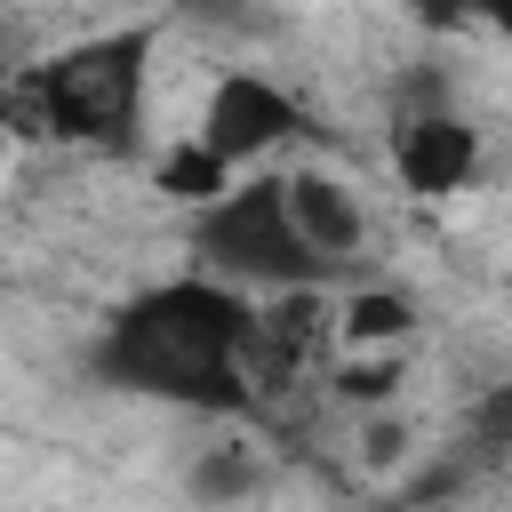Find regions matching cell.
Wrapping results in <instances>:
<instances>
[{
    "mask_svg": "<svg viewBox=\"0 0 512 512\" xmlns=\"http://www.w3.org/2000/svg\"><path fill=\"white\" fill-rule=\"evenodd\" d=\"M144 56H152V32H104V40H80L64 56H48L40 72H24L8 88V112H16V136H64V144H136V112H144Z\"/></svg>",
    "mask_w": 512,
    "mask_h": 512,
    "instance_id": "6da1fadb",
    "label": "cell"
},
{
    "mask_svg": "<svg viewBox=\"0 0 512 512\" xmlns=\"http://www.w3.org/2000/svg\"><path fill=\"white\" fill-rule=\"evenodd\" d=\"M192 256L208 264V280H232V288H320V256L304 248L296 216H288V176H256V184H232L216 208L192 216Z\"/></svg>",
    "mask_w": 512,
    "mask_h": 512,
    "instance_id": "7a4b0ae2",
    "label": "cell"
},
{
    "mask_svg": "<svg viewBox=\"0 0 512 512\" xmlns=\"http://www.w3.org/2000/svg\"><path fill=\"white\" fill-rule=\"evenodd\" d=\"M88 368H96L104 384H120V392L176 400V408H200V416H240V408H256V384H248L232 360H200V352L136 328L128 312H112V328H104L96 352H88Z\"/></svg>",
    "mask_w": 512,
    "mask_h": 512,
    "instance_id": "3957f363",
    "label": "cell"
},
{
    "mask_svg": "<svg viewBox=\"0 0 512 512\" xmlns=\"http://www.w3.org/2000/svg\"><path fill=\"white\" fill-rule=\"evenodd\" d=\"M120 312H128L136 328H152V336H168V344H184V352H200V360H232V368H240V344H248L256 320H264L232 280H160V288L128 296Z\"/></svg>",
    "mask_w": 512,
    "mask_h": 512,
    "instance_id": "277c9868",
    "label": "cell"
},
{
    "mask_svg": "<svg viewBox=\"0 0 512 512\" xmlns=\"http://www.w3.org/2000/svg\"><path fill=\"white\" fill-rule=\"evenodd\" d=\"M296 128H304L296 96H288L280 80H264V72H224V80L208 88V112H200V144H208V152H224L232 168H248V160H264V152H280Z\"/></svg>",
    "mask_w": 512,
    "mask_h": 512,
    "instance_id": "5b68a950",
    "label": "cell"
},
{
    "mask_svg": "<svg viewBox=\"0 0 512 512\" xmlns=\"http://www.w3.org/2000/svg\"><path fill=\"white\" fill-rule=\"evenodd\" d=\"M392 168H400V184H408L416 200H448V192H464V184L480 176V128L456 120L448 104L408 112V120L392 128Z\"/></svg>",
    "mask_w": 512,
    "mask_h": 512,
    "instance_id": "8992f818",
    "label": "cell"
},
{
    "mask_svg": "<svg viewBox=\"0 0 512 512\" xmlns=\"http://www.w3.org/2000/svg\"><path fill=\"white\" fill-rule=\"evenodd\" d=\"M288 216H296V232H304V248L336 272V264H352L360 256V200L336 184V176H320V168H304V176H288Z\"/></svg>",
    "mask_w": 512,
    "mask_h": 512,
    "instance_id": "52a82bcc",
    "label": "cell"
},
{
    "mask_svg": "<svg viewBox=\"0 0 512 512\" xmlns=\"http://www.w3.org/2000/svg\"><path fill=\"white\" fill-rule=\"evenodd\" d=\"M336 336L360 344V352H392V344L416 336V296H400V288H360V296L344 304V328H336Z\"/></svg>",
    "mask_w": 512,
    "mask_h": 512,
    "instance_id": "ba28073f",
    "label": "cell"
},
{
    "mask_svg": "<svg viewBox=\"0 0 512 512\" xmlns=\"http://www.w3.org/2000/svg\"><path fill=\"white\" fill-rule=\"evenodd\" d=\"M160 192H168V200H184V208L200 216V208H216V200L232 192V160H224V152H208L200 136H184V144L160 160Z\"/></svg>",
    "mask_w": 512,
    "mask_h": 512,
    "instance_id": "9c48e42d",
    "label": "cell"
},
{
    "mask_svg": "<svg viewBox=\"0 0 512 512\" xmlns=\"http://www.w3.org/2000/svg\"><path fill=\"white\" fill-rule=\"evenodd\" d=\"M264 328H272L296 360H312V344H320L328 328H344V312H328V304H320V288H288V296H272Z\"/></svg>",
    "mask_w": 512,
    "mask_h": 512,
    "instance_id": "30bf717a",
    "label": "cell"
},
{
    "mask_svg": "<svg viewBox=\"0 0 512 512\" xmlns=\"http://www.w3.org/2000/svg\"><path fill=\"white\" fill-rule=\"evenodd\" d=\"M264 488V464L248 456V448H208L200 464H192V504H240V496H256Z\"/></svg>",
    "mask_w": 512,
    "mask_h": 512,
    "instance_id": "8fae6325",
    "label": "cell"
},
{
    "mask_svg": "<svg viewBox=\"0 0 512 512\" xmlns=\"http://www.w3.org/2000/svg\"><path fill=\"white\" fill-rule=\"evenodd\" d=\"M472 448H480V456H512V384L480 392V408H472Z\"/></svg>",
    "mask_w": 512,
    "mask_h": 512,
    "instance_id": "7c38bea8",
    "label": "cell"
},
{
    "mask_svg": "<svg viewBox=\"0 0 512 512\" xmlns=\"http://www.w3.org/2000/svg\"><path fill=\"white\" fill-rule=\"evenodd\" d=\"M392 384H400V360H392V352H376V360H360V368H344V376H336V392H344V400H360V408L392 400Z\"/></svg>",
    "mask_w": 512,
    "mask_h": 512,
    "instance_id": "4fadbf2b",
    "label": "cell"
},
{
    "mask_svg": "<svg viewBox=\"0 0 512 512\" xmlns=\"http://www.w3.org/2000/svg\"><path fill=\"white\" fill-rule=\"evenodd\" d=\"M192 24H216V32H256L264 24V8L256 0H176Z\"/></svg>",
    "mask_w": 512,
    "mask_h": 512,
    "instance_id": "5bb4252c",
    "label": "cell"
},
{
    "mask_svg": "<svg viewBox=\"0 0 512 512\" xmlns=\"http://www.w3.org/2000/svg\"><path fill=\"white\" fill-rule=\"evenodd\" d=\"M360 456H368L376 472H384V464H400V456H408V424H392V416H376V424L360 432Z\"/></svg>",
    "mask_w": 512,
    "mask_h": 512,
    "instance_id": "9a60e30c",
    "label": "cell"
},
{
    "mask_svg": "<svg viewBox=\"0 0 512 512\" xmlns=\"http://www.w3.org/2000/svg\"><path fill=\"white\" fill-rule=\"evenodd\" d=\"M408 16H416L424 32H456V24L480 16V0H408Z\"/></svg>",
    "mask_w": 512,
    "mask_h": 512,
    "instance_id": "2e32d148",
    "label": "cell"
},
{
    "mask_svg": "<svg viewBox=\"0 0 512 512\" xmlns=\"http://www.w3.org/2000/svg\"><path fill=\"white\" fill-rule=\"evenodd\" d=\"M480 16H488V24H504V32H512V0H480Z\"/></svg>",
    "mask_w": 512,
    "mask_h": 512,
    "instance_id": "e0dca14e",
    "label": "cell"
},
{
    "mask_svg": "<svg viewBox=\"0 0 512 512\" xmlns=\"http://www.w3.org/2000/svg\"><path fill=\"white\" fill-rule=\"evenodd\" d=\"M384 512H432V504H384Z\"/></svg>",
    "mask_w": 512,
    "mask_h": 512,
    "instance_id": "ac0fdd59",
    "label": "cell"
}]
</instances>
